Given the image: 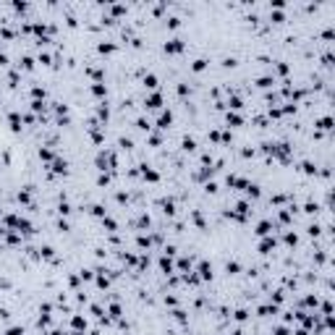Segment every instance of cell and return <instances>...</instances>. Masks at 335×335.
I'll list each match as a JSON object with an SVG mask.
<instances>
[{
  "label": "cell",
  "mask_w": 335,
  "mask_h": 335,
  "mask_svg": "<svg viewBox=\"0 0 335 335\" xmlns=\"http://www.w3.org/2000/svg\"><path fill=\"white\" fill-rule=\"evenodd\" d=\"M8 335H21V330H19V327H13V330H8Z\"/></svg>",
  "instance_id": "6da1fadb"
}]
</instances>
